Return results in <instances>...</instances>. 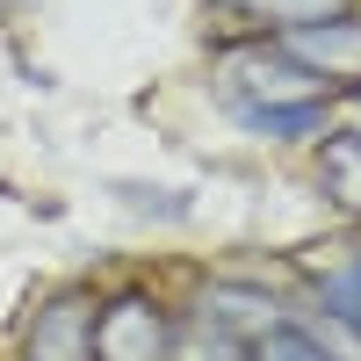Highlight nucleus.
<instances>
[{
	"label": "nucleus",
	"mask_w": 361,
	"mask_h": 361,
	"mask_svg": "<svg viewBox=\"0 0 361 361\" xmlns=\"http://www.w3.org/2000/svg\"><path fill=\"white\" fill-rule=\"evenodd\" d=\"M217 102H224V116H260V109L325 102V87L304 66H289L275 51V37H267V44H238V51L217 58Z\"/></svg>",
	"instance_id": "f03ea898"
},
{
	"label": "nucleus",
	"mask_w": 361,
	"mask_h": 361,
	"mask_svg": "<svg viewBox=\"0 0 361 361\" xmlns=\"http://www.w3.org/2000/svg\"><path fill=\"white\" fill-rule=\"evenodd\" d=\"M238 130H253L267 145H296V137H325L333 130V109L325 102H296V109H260V116H231Z\"/></svg>",
	"instance_id": "6e6552de"
},
{
	"label": "nucleus",
	"mask_w": 361,
	"mask_h": 361,
	"mask_svg": "<svg viewBox=\"0 0 361 361\" xmlns=\"http://www.w3.org/2000/svg\"><path fill=\"white\" fill-rule=\"evenodd\" d=\"M318 188L333 195L347 217H361V137L354 130H325L318 137Z\"/></svg>",
	"instance_id": "423d86ee"
},
{
	"label": "nucleus",
	"mask_w": 361,
	"mask_h": 361,
	"mask_svg": "<svg viewBox=\"0 0 361 361\" xmlns=\"http://www.w3.org/2000/svg\"><path fill=\"white\" fill-rule=\"evenodd\" d=\"M340 130L361 137V87H354V94H340Z\"/></svg>",
	"instance_id": "9b49d317"
},
{
	"label": "nucleus",
	"mask_w": 361,
	"mask_h": 361,
	"mask_svg": "<svg viewBox=\"0 0 361 361\" xmlns=\"http://www.w3.org/2000/svg\"><path fill=\"white\" fill-rule=\"evenodd\" d=\"M246 361H325V354H318L304 333H296V318H289V325H275L267 340H253V347H246Z\"/></svg>",
	"instance_id": "9d476101"
},
{
	"label": "nucleus",
	"mask_w": 361,
	"mask_h": 361,
	"mask_svg": "<svg viewBox=\"0 0 361 361\" xmlns=\"http://www.w3.org/2000/svg\"><path fill=\"white\" fill-rule=\"evenodd\" d=\"M275 51L289 66H304L325 94H354L361 87V15H325V22H289L275 29Z\"/></svg>",
	"instance_id": "7ed1b4c3"
},
{
	"label": "nucleus",
	"mask_w": 361,
	"mask_h": 361,
	"mask_svg": "<svg viewBox=\"0 0 361 361\" xmlns=\"http://www.w3.org/2000/svg\"><path fill=\"white\" fill-rule=\"evenodd\" d=\"M311 311H325V318H340V325L361 333V246L340 253V260H325L311 275Z\"/></svg>",
	"instance_id": "0eeeda50"
},
{
	"label": "nucleus",
	"mask_w": 361,
	"mask_h": 361,
	"mask_svg": "<svg viewBox=\"0 0 361 361\" xmlns=\"http://www.w3.org/2000/svg\"><path fill=\"white\" fill-rule=\"evenodd\" d=\"M195 325H209V333H224L231 347H253V340H267L275 325H289V304L275 289H260V282H231V275H217V282H202L195 289V311H188Z\"/></svg>",
	"instance_id": "20e7f679"
},
{
	"label": "nucleus",
	"mask_w": 361,
	"mask_h": 361,
	"mask_svg": "<svg viewBox=\"0 0 361 361\" xmlns=\"http://www.w3.org/2000/svg\"><path fill=\"white\" fill-rule=\"evenodd\" d=\"M289 318H296V333H304L325 361H361V333H354V325L325 318V311H289Z\"/></svg>",
	"instance_id": "1a4fd4ad"
},
{
	"label": "nucleus",
	"mask_w": 361,
	"mask_h": 361,
	"mask_svg": "<svg viewBox=\"0 0 361 361\" xmlns=\"http://www.w3.org/2000/svg\"><path fill=\"white\" fill-rule=\"evenodd\" d=\"M94 333V289H51L22 333V361H87Z\"/></svg>",
	"instance_id": "39448f33"
},
{
	"label": "nucleus",
	"mask_w": 361,
	"mask_h": 361,
	"mask_svg": "<svg viewBox=\"0 0 361 361\" xmlns=\"http://www.w3.org/2000/svg\"><path fill=\"white\" fill-rule=\"evenodd\" d=\"M180 318L152 289H109L94 296V333H87V361H173Z\"/></svg>",
	"instance_id": "f257e3e1"
}]
</instances>
